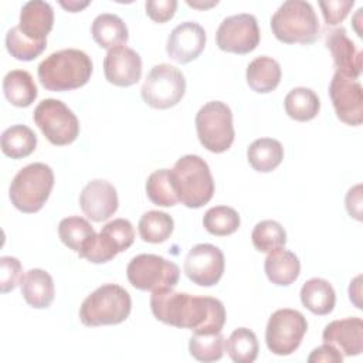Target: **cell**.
<instances>
[{
	"mask_svg": "<svg viewBox=\"0 0 363 363\" xmlns=\"http://www.w3.org/2000/svg\"><path fill=\"white\" fill-rule=\"evenodd\" d=\"M150 309L157 320L200 335L220 333L225 323L223 302L211 296H194L173 289L157 291L152 292Z\"/></svg>",
	"mask_w": 363,
	"mask_h": 363,
	"instance_id": "1",
	"label": "cell"
},
{
	"mask_svg": "<svg viewBox=\"0 0 363 363\" xmlns=\"http://www.w3.org/2000/svg\"><path fill=\"white\" fill-rule=\"evenodd\" d=\"M92 69V61L86 52L67 48L44 58L37 68V75L45 89L62 92L84 86L89 81Z\"/></svg>",
	"mask_w": 363,
	"mask_h": 363,
	"instance_id": "2",
	"label": "cell"
},
{
	"mask_svg": "<svg viewBox=\"0 0 363 363\" xmlns=\"http://www.w3.org/2000/svg\"><path fill=\"white\" fill-rule=\"evenodd\" d=\"M177 200L189 208H200L214 194V180L208 164L197 155L182 156L170 169Z\"/></svg>",
	"mask_w": 363,
	"mask_h": 363,
	"instance_id": "3",
	"label": "cell"
},
{
	"mask_svg": "<svg viewBox=\"0 0 363 363\" xmlns=\"http://www.w3.org/2000/svg\"><path fill=\"white\" fill-rule=\"evenodd\" d=\"M271 30L281 43L311 44L318 38L320 28L311 3L288 0L271 17Z\"/></svg>",
	"mask_w": 363,
	"mask_h": 363,
	"instance_id": "4",
	"label": "cell"
},
{
	"mask_svg": "<svg viewBox=\"0 0 363 363\" xmlns=\"http://www.w3.org/2000/svg\"><path fill=\"white\" fill-rule=\"evenodd\" d=\"M132 299L125 288L116 284H104L84 299L79 319L91 328L118 325L128 319Z\"/></svg>",
	"mask_w": 363,
	"mask_h": 363,
	"instance_id": "5",
	"label": "cell"
},
{
	"mask_svg": "<svg viewBox=\"0 0 363 363\" xmlns=\"http://www.w3.org/2000/svg\"><path fill=\"white\" fill-rule=\"evenodd\" d=\"M54 187V172L45 163H30L13 177L9 189L11 204L23 213L43 208Z\"/></svg>",
	"mask_w": 363,
	"mask_h": 363,
	"instance_id": "6",
	"label": "cell"
},
{
	"mask_svg": "<svg viewBox=\"0 0 363 363\" xmlns=\"http://www.w3.org/2000/svg\"><path fill=\"white\" fill-rule=\"evenodd\" d=\"M196 130L200 143L213 153L228 150L234 142L233 112L221 101L204 104L196 113Z\"/></svg>",
	"mask_w": 363,
	"mask_h": 363,
	"instance_id": "7",
	"label": "cell"
},
{
	"mask_svg": "<svg viewBox=\"0 0 363 363\" xmlns=\"http://www.w3.org/2000/svg\"><path fill=\"white\" fill-rule=\"evenodd\" d=\"M126 277L130 285L139 291L173 289L180 278V269L173 262L155 254H139L126 267Z\"/></svg>",
	"mask_w": 363,
	"mask_h": 363,
	"instance_id": "8",
	"label": "cell"
},
{
	"mask_svg": "<svg viewBox=\"0 0 363 363\" xmlns=\"http://www.w3.org/2000/svg\"><path fill=\"white\" fill-rule=\"evenodd\" d=\"M33 119L47 140L55 146L72 143L79 133V121L60 99H43L34 109Z\"/></svg>",
	"mask_w": 363,
	"mask_h": 363,
	"instance_id": "9",
	"label": "cell"
},
{
	"mask_svg": "<svg viewBox=\"0 0 363 363\" xmlns=\"http://www.w3.org/2000/svg\"><path fill=\"white\" fill-rule=\"evenodd\" d=\"M186 92L183 72L170 64H157L147 74L140 95L155 109H169L177 105Z\"/></svg>",
	"mask_w": 363,
	"mask_h": 363,
	"instance_id": "10",
	"label": "cell"
},
{
	"mask_svg": "<svg viewBox=\"0 0 363 363\" xmlns=\"http://www.w3.org/2000/svg\"><path fill=\"white\" fill-rule=\"evenodd\" d=\"M306 330V318L299 311L289 308L278 309L268 319L265 342L274 354L288 356L301 346Z\"/></svg>",
	"mask_w": 363,
	"mask_h": 363,
	"instance_id": "11",
	"label": "cell"
},
{
	"mask_svg": "<svg viewBox=\"0 0 363 363\" xmlns=\"http://www.w3.org/2000/svg\"><path fill=\"white\" fill-rule=\"evenodd\" d=\"M135 240V230L129 220L115 218L105 224L99 234L78 254L94 264L108 262L119 252L128 250Z\"/></svg>",
	"mask_w": 363,
	"mask_h": 363,
	"instance_id": "12",
	"label": "cell"
},
{
	"mask_svg": "<svg viewBox=\"0 0 363 363\" xmlns=\"http://www.w3.org/2000/svg\"><path fill=\"white\" fill-rule=\"evenodd\" d=\"M259 28L257 18L250 13L225 17L216 33L220 50L233 54H248L259 44Z\"/></svg>",
	"mask_w": 363,
	"mask_h": 363,
	"instance_id": "13",
	"label": "cell"
},
{
	"mask_svg": "<svg viewBox=\"0 0 363 363\" xmlns=\"http://www.w3.org/2000/svg\"><path fill=\"white\" fill-rule=\"evenodd\" d=\"M225 268L223 251L213 244H197L186 255L184 274L196 285H216Z\"/></svg>",
	"mask_w": 363,
	"mask_h": 363,
	"instance_id": "14",
	"label": "cell"
},
{
	"mask_svg": "<svg viewBox=\"0 0 363 363\" xmlns=\"http://www.w3.org/2000/svg\"><path fill=\"white\" fill-rule=\"evenodd\" d=\"M329 96L336 116L350 126L363 122V89L360 82L336 71L329 84Z\"/></svg>",
	"mask_w": 363,
	"mask_h": 363,
	"instance_id": "15",
	"label": "cell"
},
{
	"mask_svg": "<svg viewBox=\"0 0 363 363\" xmlns=\"http://www.w3.org/2000/svg\"><path fill=\"white\" fill-rule=\"evenodd\" d=\"M206 31L194 21H184L176 26L167 37L166 52L167 55L179 62L187 64L196 60L204 50Z\"/></svg>",
	"mask_w": 363,
	"mask_h": 363,
	"instance_id": "16",
	"label": "cell"
},
{
	"mask_svg": "<svg viewBox=\"0 0 363 363\" xmlns=\"http://www.w3.org/2000/svg\"><path fill=\"white\" fill-rule=\"evenodd\" d=\"M118 204L116 189L106 180H91L79 194L82 213L95 223L105 221L113 216L118 210Z\"/></svg>",
	"mask_w": 363,
	"mask_h": 363,
	"instance_id": "17",
	"label": "cell"
},
{
	"mask_svg": "<svg viewBox=\"0 0 363 363\" xmlns=\"http://www.w3.org/2000/svg\"><path fill=\"white\" fill-rule=\"evenodd\" d=\"M104 72L108 82L116 86L135 85L142 77V58L126 45L112 48L104 58Z\"/></svg>",
	"mask_w": 363,
	"mask_h": 363,
	"instance_id": "18",
	"label": "cell"
},
{
	"mask_svg": "<svg viewBox=\"0 0 363 363\" xmlns=\"http://www.w3.org/2000/svg\"><path fill=\"white\" fill-rule=\"evenodd\" d=\"M322 339L343 356H357L363 352V320L356 316L333 320L325 326Z\"/></svg>",
	"mask_w": 363,
	"mask_h": 363,
	"instance_id": "19",
	"label": "cell"
},
{
	"mask_svg": "<svg viewBox=\"0 0 363 363\" xmlns=\"http://www.w3.org/2000/svg\"><path fill=\"white\" fill-rule=\"evenodd\" d=\"M326 48L329 50L336 71L346 77L357 79L362 72V51L347 37L343 27L335 28L326 35Z\"/></svg>",
	"mask_w": 363,
	"mask_h": 363,
	"instance_id": "20",
	"label": "cell"
},
{
	"mask_svg": "<svg viewBox=\"0 0 363 363\" xmlns=\"http://www.w3.org/2000/svg\"><path fill=\"white\" fill-rule=\"evenodd\" d=\"M54 26V11L50 3L43 0L27 1L20 11L18 28L33 41L47 43V35Z\"/></svg>",
	"mask_w": 363,
	"mask_h": 363,
	"instance_id": "21",
	"label": "cell"
},
{
	"mask_svg": "<svg viewBox=\"0 0 363 363\" xmlns=\"http://www.w3.org/2000/svg\"><path fill=\"white\" fill-rule=\"evenodd\" d=\"M20 289L24 301L35 309L48 308L52 303L55 295L51 275L41 268H33L27 271L20 282Z\"/></svg>",
	"mask_w": 363,
	"mask_h": 363,
	"instance_id": "22",
	"label": "cell"
},
{
	"mask_svg": "<svg viewBox=\"0 0 363 363\" xmlns=\"http://www.w3.org/2000/svg\"><path fill=\"white\" fill-rule=\"evenodd\" d=\"M267 278L278 286H288L296 281L301 272L299 258L284 247L268 252L264 264Z\"/></svg>",
	"mask_w": 363,
	"mask_h": 363,
	"instance_id": "23",
	"label": "cell"
},
{
	"mask_svg": "<svg viewBox=\"0 0 363 363\" xmlns=\"http://www.w3.org/2000/svg\"><path fill=\"white\" fill-rule=\"evenodd\" d=\"M281 65L277 60L268 55L254 58L245 72L248 86L258 94H268L274 91L281 81Z\"/></svg>",
	"mask_w": 363,
	"mask_h": 363,
	"instance_id": "24",
	"label": "cell"
},
{
	"mask_svg": "<svg viewBox=\"0 0 363 363\" xmlns=\"http://www.w3.org/2000/svg\"><path fill=\"white\" fill-rule=\"evenodd\" d=\"M91 34L95 43L108 51L126 44L129 38L125 21L119 16L111 13H102L95 17L92 21Z\"/></svg>",
	"mask_w": 363,
	"mask_h": 363,
	"instance_id": "25",
	"label": "cell"
},
{
	"mask_svg": "<svg viewBox=\"0 0 363 363\" xmlns=\"http://www.w3.org/2000/svg\"><path fill=\"white\" fill-rule=\"evenodd\" d=\"M302 305L315 315H328L336 303V294L329 281L311 278L301 288Z\"/></svg>",
	"mask_w": 363,
	"mask_h": 363,
	"instance_id": "26",
	"label": "cell"
},
{
	"mask_svg": "<svg viewBox=\"0 0 363 363\" xmlns=\"http://www.w3.org/2000/svg\"><path fill=\"white\" fill-rule=\"evenodd\" d=\"M3 92L6 99L17 106H30L37 98V85L30 72L24 69H13L3 78Z\"/></svg>",
	"mask_w": 363,
	"mask_h": 363,
	"instance_id": "27",
	"label": "cell"
},
{
	"mask_svg": "<svg viewBox=\"0 0 363 363\" xmlns=\"http://www.w3.org/2000/svg\"><path fill=\"white\" fill-rule=\"evenodd\" d=\"M247 159L254 170L268 173L281 164L284 159V147L277 139L261 138L248 146Z\"/></svg>",
	"mask_w": 363,
	"mask_h": 363,
	"instance_id": "28",
	"label": "cell"
},
{
	"mask_svg": "<svg viewBox=\"0 0 363 363\" xmlns=\"http://www.w3.org/2000/svg\"><path fill=\"white\" fill-rule=\"evenodd\" d=\"M284 108L289 118L298 122H306L319 113L320 101L313 89L298 86L286 94Z\"/></svg>",
	"mask_w": 363,
	"mask_h": 363,
	"instance_id": "29",
	"label": "cell"
},
{
	"mask_svg": "<svg viewBox=\"0 0 363 363\" xmlns=\"http://www.w3.org/2000/svg\"><path fill=\"white\" fill-rule=\"evenodd\" d=\"M58 235L64 245L79 254L96 235L88 220L79 216L65 217L58 224Z\"/></svg>",
	"mask_w": 363,
	"mask_h": 363,
	"instance_id": "30",
	"label": "cell"
},
{
	"mask_svg": "<svg viewBox=\"0 0 363 363\" xmlns=\"http://www.w3.org/2000/svg\"><path fill=\"white\" fill-rule=\"evenodd\" d=\"M35 146L37 136L26 125H13L1 133V152L11 159L27 157Z\"/></svg>",
	"mask_w": 363,
	"mask_h": 363,
	"instance_id": "31",
	"label": "cell"
},
{
	"mask_svg": "<svg viewBox=\"0 0 363 363\" xmlns=\"http://www.w3.org/2000/svg\"><path fill=\"white\" fill-rule=\"evenodd\" d=\"M174 228V221L173 218L159 210H150L146 211L138 224L139 235L145 242L150 244H159L166 241Z\"/></svg>",
	"mask_w": 363,
	"mask_h": 363,
	"instance_id": "32",
	"label": "cell"
},
{
	"mask_svg": "<svg viewBox=\"0 0 363 363\" xmlns=\"http://www.w3.org/2000/svg\"><path fill=\"white\" fill-rule=\"evenodd\" d=\"M258 349L255 333L247 328L235 329L224 342V352L235 363H252L258 356Z\"/></svg>",
	"mask_w": 363,
	"mask_h": 363,
	"instance_id": "33",
	"label": "cell"
},
{
	"mask_svg": "<svg viewBox=\"0 0 363 363\" xmlns=\"http://www.w3.org/2000/svg\"><path fill=\"white\" fill-rule=\"evenodd\" d=\"M251 241L257 251L269 252L286 244V231L275 220H262L255 224L251 233Z\"/></svg>",
	"mask_w": 363,
	"mask_h": 363,
	"instance_id": "34",
	"label": "cell"
},
{
	"mask_svg": "<svg viewBox=\"0 0 363 363\" xmlns=\"http://www.w3.org/2000/svg\"><path fill=\"white\" fill-rule=\"evenodd\" d=\"M203 225L210 234L225 237L238 230L240 216L233 207L216 206L206 211L203 217Z\"/></svg>",
	"mask_w": 363,
	"mask_h": 363,
	"instance_id": "35",
	"label": "cell"
},
{
	"mask_svg": "<svg viewBox=\"0 0 363 363\" xmlns=\"http://www.w3.org/2000/svg\"><path fill=\"white\" fill-rule=\"evenodd\" d=\"M149 200L160 207H173L179 200L170 179V169L155 170L146 180Z\"/></svg>",
	"mask_w": 363,
	"mask_h": 363,
	"instance_id": "36",
	"label": "cell"
},
{
	"mask_svg": "<svg viewBox=\"0 0 363 363\" xmlns=\"http://www.w3.org/2000/svg\"><path fill=\"white\" fill-rule=\"evenodd\" d=\"M224 342L221 332L211 335L194 333L189 340V352L199 362H216L224 354Z\"/></svg>",
	"mask_w": 363,
	"mask_h": 363,
	"instance_id": "37",
	"label": "cell"
},
{
	"mask_svg": "<svg viewBox=\"0 0 363 363\" xmlns=\"http://www.w3.org/2000/svg\"><path fill=\"white\" fill-rule=\"evenodd\" d=\"M47 47V43H37L26 37L18 26L11 27L6 34V48L18 61H33Z\"/></svg>",
	"mask_w": 363,
	"mask_h": 363,
	"instance_id": "38",
	"label": "cell"
},
{
	"mask_svg": "<svg viewBox=\"0 0 363 363\" xmlns=\"http://www.w3.org/2000/svg\"><path fill=\"white\" fill-rule=\"evenodd\" d=\"M23 279L21 262L16 257L0 258V289L3 294L13 291Z\"/></svg>",
	"mask_w": 363,
	"mask_h": 363,
	"instance_id": "39",
	"label": "cell"
},
{
	"mask_svg": "<svg viewBox=\"0 0 363 363\" xmlns=\"http://www.w3.org/2000/svg\"><path fill=\"white\" fill-rule=\"evenodd\" d=\"M353 0H336V1H319V7L322 10L325 23L328 26H336L342 23L353 7Z\"/></svg>",
	"mask_w": 363,
	"mask_h": 363,
	"instance_id": "40",
	"label": "cell"
},
{
	"mask_svg": "<svg viewBox=\"0 0 363 363\" xmlns=\"http://www.w3.org/2000/svg\"><path fill=\"white\" fill-rule=\"evenodd\" d=\"M146 14L150 20L156 23H166L169 21L177 9L176 0H149L145 4Z\"/></svg>",
	"mask_w": 363,
	"mask_h": 363,
	"instance_id": "41",
	"label": "cell"
},
{
	"mask_svg": "<svg viewBox=\"0 0 363 363\" xmlns=\"http://www.w3.org/2000/svg\"><path fill=\"white\" fill-rule=\"evenodd\" d=\"M309 363H318V362H325V363H342L343 362V354L330 343H323L319 347L313 349L312 353L308 356Z\"/></svg>",
	"mask_w": 363,
	"mask_h": 363,
	"instance_id": "42",
	"label": "cell"
},
{
	"mask_svg": "<svg viewBox=\"0 0 363 363\" xmlns=\"http://www.w3.org/2000/svg\"><path fill=\"white\" fill-rule=\"evenodd\" d=\"M346 210L350 214V217H354L356 220H362V186L356 184L354 187L349 189L346 194Z\"/></svg>",
	"mask_w": 363,
	"mask_h": 363,
	"instance_id": "43",
	"label": "cell"
},
{
	"mask_svg": "<svg viewBox=\"0 0 363 363\" xmlns=\"http://www.w3.org/2000/svg\"><path fill=\"white\" fill-rule=\"evenodd\" d=\"M60 4L65 9V10H68V11H71V13H77V11H79V10H82L84 7H86L88 4H89V1H82V3H79V1H60Z\"/></svg>",
	"mask_w": 363,
	"mask_h": 363,
	"instance_id": "44",
	"label": "cell"
},
{
	"mask_svg": "<svg viewBox=\"0 0 363 363\" xmlns=\"http://www.w3.org/2000/svg\"><path fill=\"white\" fill-rule=\"evenodd\" d=\"M217 3H218L217 0H216V1H210V3H199V1H190V0H187V4L191 6V7H194V9H208V7L216 6Z\"/></svg>",
	"mask_w": 363,
	"mask_h": 363,
	"instance_id": "45",
	"label": "cell"
}]
</instances>
